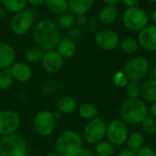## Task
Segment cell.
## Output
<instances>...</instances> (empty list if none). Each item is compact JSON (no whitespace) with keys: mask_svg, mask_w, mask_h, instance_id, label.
<instances>
[{"mask_svg":"<svg viewBox=\"0 0 156 156\" xmlns=\"http://www.w3.org/2000/svg\"><path fill=\"white\" fill-rule=\"evenodd\" d=\"M33 40L42 50H52L59 43L60 31L57 23L49 19H42L33 29Z\"/></svg>","mask_w":156,"mask_h":156,"instance_id":"cell-1","label":"cell"},{"mask_svg":"<svg viewBox=\"0 0 156 156\" xmlns=\"http://www.w3.org/2000/svg\"><path fill=\"white\" fill-rule=\"evenodd\" d=\"M82 148L80 135L71 130L59 133L55 142V150L60 156H79Z\"/></svg>","mask_w":156,"mask_h":156,"instance_id":"cell-2","label":"cell"},{"mask_svg":"<svg viewBox=\"0 0 156 156\" xmlns=\"http://www.w3.org/2000/svg\"><path fill=\"white\" fill-rule=\"evenodd\" d=\"M149 110L146 104L139 99H128L126 100L120 111L122 122L135 125L142 123L143 121L148 116Z\"/></svg>","mask_w":156,"mask_h":156,"instance_id":"cell-3","label":"cell"},{"mask_svg":"<svg viewBox=\"0 0 156 156\" xmlns=\"http://www.w3.org/2000/svg\"><path fill=\"white\" fill-rule=\"evenodd\" d=\"M27 144L22 135L15 133L0 139V156H27Z\"/></svg>","mask_w":156,"mask_h":156,"instance_id":"cell-4","label":"cell"},{"mask_svg":"<svg viewBox=\"0 0 156 156\" xmlns=\"http://www.w3.org/2000/svg\"><path fill=\"white\" fill-rule=\"evenodd\" d=\"M149 17L147 13L139 6L127 7L122 16L124 27L133 32H140L148 26Z\"/></svg>","mask_w":156,"mask_h":156,"instance_id":"cell-5","label":"cell"},{"mask_svg":"<svg viewBox=\"0 0 156 156\" xmlns=\"http://www.w3.org/2000/svg\"><path fill=\"white\" fill-rule=\"evenodd\" d=\"M149 70L148 60L141 56L130 58L124 65L123 72L130 81H139Z\"/></svg>","mask_w":156,"mask_h":156,"instance_id":"cell-6","label":"cell"},{"mask_svg":"<svg viewBox=\"0 0 156 156\" xmlns=\"http://www.w3.org/2000/svg\"><path fill=\"white\" fill-rule=\"evenodd\" d=\"M56 127V116L48 110L38 112L33 119V128L41 136L50 135Z\"/></svg>","mask_w":156,"mask_h":156,"instance_id":"cell-7","label":"cell"},{"mask_svg":"<svg viewBox=\"0 0 156 156\" xmlns=\"http://www.w3.org/2000/svg\"><path fill=\"white\" fill-rule=\"evenodd\" d=\"M107 125L101 118L90 120L83 130V138L90 144H97L106 135Z\"/></svg>","mask_w":156,"mask_h":156,"instance_id":"cell-8","label":"cell"},{"mask_svg":"<svg viewBox=\"0 0 156 156\" xmlns=\"http://www.w3.org/2000/svg\"><path fill=\"white\" fill-rule=\"evenodd\" d=\"M34 23V16L29 10H21L14 13L11 21L10 27L14 34L17 36L25 35L29 31Z\"/></svg>","mask_w":156,"mask_h":156,"instance_id":"cell-9","label":"cell"},{"mask_svg":"<svg viewBox=\"0 0 156 156\" xmlns=\"http://www.w3.org/2000/svg\"><path fill=\"white\" fill-rule=\"evenodd\" d=\"M129 131L124 122L120 120L112 121L106 128V137L108 142L114 145H122L128 139Z\"/></svg>","mask_w":156,"mask_h":156,"instance_id":"cell-10","label":"cell"},{"mask_svg":"<svg viewBox=\"0 0 156 156\" xmlns=\"http://www.w3.org/2000/svg\"><path fill=\"white\" fill-rule=\"evenodd\" d=\"M20 126V116L13 110L0 111V135L15 133Z\"/></svg>","mask_w":156,"mask_h":156,"instance_id":"cell-11","label":"cell"},{"mask_svg":"<svg viewBox=\"0 0 156 156\" xmlns=\"http://www.w3.org/2000/svg\"><path fill=\"white\" fill-rule=\"evenodd\" d=\"M95 43L102 50H112L120 44V37L112 29H102L96 34Z\"/></svg>","mask_w":156,"mask_h":156,"instance_id":"cell-12","label":"cell"},{"mask_svg":"<svg viewBox=\"0 0 156 156\" xmlns=\"http://www.w3.org/2000/svg\"><path fill=\"white\" fill-rule=\"evenodd\" d=\"M43 69L48 73H57L58 72L64 63V58L59 55L57 50H48L47 51L41 59Z\"/></svg>","mask_w":156,"mask_h":156,"instance_id":"cell-13","label":"cell"},{"mask_svg":"<svg viewBox=\"0 0 156 156\" xmlns=\"http://www.w3.org/2000/svg\"><path fill=\"white\" fill-rule=\"evenodd\" d=\"M139 46L147 51H156V26L148 25L139 32Z\"/></svg>","mask_w":156,"mask_h":156,"instance_id":"cell-14","label":"cell"},{"mask_svg":"<svg viewBox=\"0 0 156 156\" xmlns=\"http://www.w3.org/2000/svg\"><path fill=\"white\" fill-rule=\"evenodd\" d=\"M9 70L13 79L18 82H27L33 75L31 68L24 62H15L9 68Z\"/></svg>","mask_w":156,"mask_h":156,"instance_id":"cell-15","label":"cell"},{"mask_svg":"<svg viewBox=\"0 0 156 156\" xmlns=\"http://www.w3.org/2000/svg\"><path fill=\"white\" fill-rule=\"evenodd\" d=\"M15 60L16 51L14 48L6 42H0V69H9Z\"/></svg>","mask_w":156,"mask_h":156,"instance_id":"cell-16","label":"cell"},{"mask_svg":"<svg viewBox=\"0 0 156 156\" xmlns=\"http://www.w3.org/2000/svg\"><path fill=\"white\" fill-rule=\"evenodd\" d=\"M94 0H68V9L73 15H85L90 10Z\"/></svg>","mask_w":156,"mask_h":156,"instance_id":"cell-17","label":"cell"},{"mask_svg":"<svg viewBox=\"0 0 156 156\" xmlns=\"http://www.w3.org/2000/svg\"><path fill=\"white\" fill-rule=\"evenodd\" d=\"M119 10L116 5H107L99 13V20L104 25H110L113 23L118 17Z\"/></svg>","mask_w":156,"mask_h":156,"instance_id":"cell-18","label":"cell"},{"mask_svg":"<svg viewBox=\"0 0 156 156\" xmlns=\"http://www.w3.org/2000/svg\"><path fill=\"white\" fill-rule=\"evenodd\" d=\"M57 110L61 114H71L77 108L76 101L70 96L61 97L56 104Z\"/></svg>","mask_w":156,"mask_h":156,"instance_id":"cell-19","label":"cell"},{"mask_svg":"<svg viewBox=\"0 0 156 156\" xmlns=\"http://www.w3.org/2000/svg\"><path fill=\"white\" fill-rule=\"evenodd\" d=\"M141 95L143 98L150 102L156 101V79L146 80L141 88Z\"/></svg>","mask_w":156,"mask_h":156,"instance_id":"cell-20","label":"cell"},{"mask_svg":"<svg viewBox=\"0 0 156 156\" xmlns=\"http://www.w3.org/2000/svg\"><path fill=\"white\" fill-rule=\"evenodd\" d=\"M57 48V51L63 58H69L76 53V45L71 39L60 40Z\"/></svg>","mask_w":156,"mask_h":156,"instance_id":"cell-21","label":"cell"},{"mask_svg":"<svg viewBox=\"0 0 156 156\" xmlns=\"http://www.w3.org/2000/svg\"><path fill=\"white\" fill-rule=\"evenodd\" d=\"M48 9L54 13L60 15L68 11V0H46Z\"/></svg>","mask_w":156,"mask_h":156,"instance_id":"cell-22","label":"cell"},{"mask_svg":"<svg viewBox=\"0 0 156 156\" xmlns=\"http://www.w3.org/2000/svg\"><path fill=\"white\" fill-rule=\"evenodd\" d=\"M120 47H121V49L126 53V54H129V55H132V54H134L138 51L139 49V43L136 39L133 38V37H126V38H123L122 40L120 41Z\"/></svg>","mask_w":156,"mask_h":156,"instance_id":"cell-23","label":"cell"},{"mask_svg":"<svg viewBox=\"0 0 156 156\" xmlns=\"http://www.w3.org/2000/svg\"><path fill=\"white\" fill-rule=\"evenodd\" d=\"M128 149L136 152L141 147L144 146V137L140 133H133L130 136H128V139L126 141Z\"/></svg>","mask_w":156,"mask_h":156,"instance_id":"cell-24","label":"cell"},{"mask_svg":"<svg viewBox=\"0 0 156 156\" xmlns=\"http://www.w3.org/2000/svg\"><path fill=\"white\" fill-rule=\"evenodd\" d=\"M79 114L80 117L86 120H92L97 118L98 110L97 108L91 103H82L79 108Z\"/></svg>","mask_w":156,"mask_h":156,"instance_id":"cell-25","label":"cell"},{"mask_svg":"<svg viewBox=\"0 0 156 156\" xmlns=\"http://www.w3.org/2000/svg\"><path fill=\"white\" fill-rule=\"evenodd\" d=\"M75 24V15H73L69 11H66L60 15H58L57 25L60 28H70Z\"/></svg>","mask_w":156,"mask_h":156,"instance_id":"cell-26","label":"cell"},{"mask_svg":"<svg viewBox=\"0 0 156 156\" xmlns=\"http://www.w3.org/2000/svg\"><path fill=\"white\" fill-rule=\"evenodd\" d=\"M4 8L9 12L16 13L25 8L27 0H0Z\"/></svg>","mask_w":156,"mask_h":156,"instance_id":"cell-27","label":"cell"},{"mask_svg":"<svg viewBox=\"0 0 156 156\" xmlns=\"http://www.w3.org/2000/svg\"><path fill=\"white\" fill-rule=\"evenodd\" d=\"M43 50L38 47H31L26 50L25 58L30 63H37L41 61L43 58Z\"/></svg>","mask_w":156,"mask_h":156,"instance_id":"cell-28","label":"cell"},{"mask_svg":"<svg viewBox=\"0 0 156 156\" xmlns=\"http://www.w3.org/2000/svg\"><path fill=\"white\" fill-rule=\"evenodd\" d=\"M14 79L9 69H0V90H8L13 84Z\"/></svg>","mask_w":156,"mask_h":156,"instance_id":"cell-29","label":"cell"},{"mask_svg":"<svg viewBox=\"0 0 156 156\" xmlns=\"http://www.w3.org/2000/svg\"><path fill=\"white\" fill-rule=\"evenodd\" d=\"M114 153V147L109 142H100L96 144L95 154L98 156H112Z\"/></svg>","mask_w":156,"mask_h":156,"instance_id":"cell-30","label":"cell"},{"mask_svg":"<svg viewBox=\"0 0 156 156\" xmlns=\"http://www.w3.org/2000/svg\"><path fill=\"white\" fill-rule=\"evenodd\" d=\"M142 85L139 81H130L126 86V92L130 99H138L141 95Z\"/></svg>","mask_w":156,"mask_h":156,"instance_id":"cell-31","label":"cell"},{"mask_svg":"<svg viewBox=\"0 0 156 156\" xmlns=\"http://www.w3.org/2000/svg\"><path fill=\"white\" fill-rule=\"evenodd\" d=\"M144 131L148 134H154L156 133V119L147 116L142 122Z\"/></svg>","mask_w":156,"mask_h":156,"instance_id":"cell-32","label":"cell"},{"mask_svg":"<svg viewBox=\"0 0 156 156\" xmlns=\"http://www.w3.org/2000/svg\"><path fill=\"white\" fill-rule=\"evenodd\" d=\"M128 81H129V80H128L127 76L122 71H118L113 76V82L117 87H120V88L126 87L128 84Z\"/></svg>","mask_w":156,"mask_h":156,"instance_id":"cell-33","label":"cell"},{"mask_svg":"<svg viewBox=\"0 0 156 156\" xmlns=\"http://www.w3.org/2000/svg\"><path fill=\"white\" fill-rule=\"evenodd\" d=\"M137 156H156L155 152L149 146H143L136 151Z\"/></svg>","mask_w":156,"mask_h":156,"instance_id":"cell-34","label":"cell"},{"mask_svg":"<svg viewBox=\"0 0 156 156\" xmlns=\"http://www.w3.org/2000/svg\"><path fill=\"white\" fill-rule=\"evenodd\" d=\"M75 23L79 26H84L87 24V17L85 15H78L75 16Z\"/></svg>","mask_w":156,"mask_h":156,"instance_id":"cell-35","label":"cell"},{"mask_svg":"<svg viewBox=\"0 0 156 156\" xmlns=\"http://www.w3.org/2000/svg\"><path fill=\"white\" fill-rule=\"evenodd\" d=\"M122 1L127 7H133V6H137L140 0H122Z\"/></svg>","mask_w":156,"mask_h":156,"instance_id":"cell-36","label":"cell"},{"mask_svg":"<svg viewBox=\"0 0 156 156\" xmlns=\"http://www.w3.org/2000/svg\"><path fill=\"white\" fill-rule=\"evenodd\" d=\"M118 156H137L136 155V152L134 151H132L130 149H125V150H122V152L119 153Z\"/></svg>","mask_w":156,"mask_h":156,"instance_id":"cell-37","label":"cell"},{"mask_svg":"<svg viewBox=\"0 0 156 156\" xmlns=\"http://www.w3.org/2000/svg\"><path fill=\"white\" fill-rule=\"evenodd\" d=\"M79 156H95V154H94V153H93L90 149H89V148H84V147H83V148L81 149V151H80Z\"/></svg>","mask_w":156,"mask_h":156,"instance_id":"cell-38","label":"cell"},{"mask_svg":"<svg viewBox=\"0 0 156 156\" xmlns=\"http://www.w3.org/2000/svg\"><path fill=\"white\" fill-rule=\"evenodd\" d=\"M27 2L35 6H40L42 5L44 3H46V0H27Z\"/></svg>","mask_w":156,"mask_h":156,"instance_id":"cell-39","label":"cell"},{"mask_svg":"<svg viewBox=\"0 0 156 156\" xmlns=\"http://www.w3.org/2000/svg\"><path fill=\"white\" fill-rule=\"evenodd\" d=\"M150 113H151L152 117H154V119H156V101L151 106V108H150Z\"/></svg>","mask_w":156,"mask_h":156,"instance_id":"cell-40","label":"cell"},{"mask_svg":"<svg viewBox=\"0 0 156 156\" xmlns=\"http://www.w3.org/2000/svg\"><path fill=\"white\" fill-rule=\"evenodd\" d=\"M121 0H103V2H105L107 5H115L116 4H118Z\"/></svg>","mask_w":156,"mask_h":156,"instance_id":"cell-41","label":"cell"},{"mask_svg":"<svg viewBox=\"0 0 156 156\" xmlns=\"http://www.w3.org/2000/svg\"><path fill=\"white\" fill-rule=\"evenodd\" d=\"M151 19H152L154 25H155L156 26V9H154V10L153 11V13H152V15H151Z\"/></svg>","mask_w":156,"mask_h":156,"instance_id":"cell-42","label":"cell"},{"mask_svg":"<svg viewBox=\"0 0 156 156\" xmlns=\"http://www.w3.org/2000/svg\"><path fill=\"white\" fill-rule=\"evenodd\" d=\"M44 156H60L56 151L55 152H49V153H48V154H46Z\"/></svg>","mask_w":156,"mask_h":156,"instance_id":"cell-43","label":"cell"},{"mask_svg":"<svg viewBox=\"0 0 156 156\" xmlns=\"http://www.w3.org/2000/svg\"><path fill=\"white\" fill-rule=\"evenodd\" d=\"M5 8L4 9H0V18L5 16Z\"/></svg>","mask_w":156,"mask_h":156,"instance_id":"cell-44","label":"cell"},{"mask_svg":"<svg viewBox=\"0 0 156 156\" xmlns=\"http://www.w3.org/2000/svg\"><path fill=\"white\" fill-rule=\"evenodd\" d=\"M153 76H154V79H156V65L153 69Z\"/></svg>","mask_w":156,"mask_h":156,"instance_id":"cell-45","label":"cell"},{"mask_svg":"<svg viewBox=\"0 0 156 156\" xmlns=\"http://www.w3.org/2000/svg\"><path fill=\"white\" fill-rule=\"evenodd\" d=\"M146 1H148L150 3H156V0H146Z\"/></svg>","mask_w":156,"mask_h":156,"instance_id":"cell-46","label":"cell"},{"mask_svg":"<svg viewBox=\"0 0 156 156\" xmlns=\"http://www.w3.org/2000/svg\"><path fill=\"white\" fill-rule=\"evenodd\" d=\"M155 58H156V51H155Z\"/></svg>","mask_w":156,"mask_h":156,"instance_id":"cell-47","label":"cell"}]
</instances>
